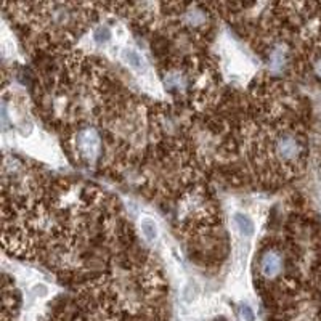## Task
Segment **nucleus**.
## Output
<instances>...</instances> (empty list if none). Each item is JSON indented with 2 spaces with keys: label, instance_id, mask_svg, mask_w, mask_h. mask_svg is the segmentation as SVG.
Listing matches in <instances>:
<instances>
[{
  "label": "nucleus",
  "instance_id": "3",
  "mask_svg": "<svg viewBox=\"0 0 321 321\" xmlns=\"http://www.w3.org/2000/svg\"><path fill=\"white\" fill-rule=\"evenodd\" d=\"M120 60L133 71L143 73L146 69V61L143 55H140V51H137L135 48H124L120 51Z\"/></svg>",
  "mask_w": 321,
  "mask_h": 321
},
{
  "label": "nucleus",
  "instance_id": "6",
  "mask_svg": "<svg viewBox=\"0 0 321 321\" xmlns=\"http://www.w3.org/2000/svg\"><path fill=\"white\" fill-rule=\"evenodd\" d=\"M92 39H93V42L98 44V45L108 44L110 40L113 39V31H111L110 26H106V24H100V26H97L95 29H93V32H92Z\"/></svg>",
  "mask_w": 321,
  "mask_h": 321
},
{
  "label": "nucleus",
  "instance_id": "8",
  "mask_svg": "<svg viewBox=\"0 0 321 321\" xmlns=\"http://www.w3.org/2000/svg\"><path fill=\"white\" fill-rule=\"evenodd\" d=\"M239 318L243 321H256V313L249 305H239Z\"/></svg>",
  "mask_w": 321,
  "mask_h": 321
},
{
  "label": "nucleus",
  "instance_id": "5",
  "mask_svg": "<svg viewBox=\"0 0 321 321\" xmlns=\"http://www.w3.org/2000/svg\"><path fill=\"white\" fill-rule=\"evenodd\" d=\"M140 230H141V235H143L146 243L153 244V243H156V241H157V238H159V226H157L156 220H153L151 217L141 219Z\"/></svg>",
  "mask_w": 321,
  "mask_h": 321
},
{
  "label": "nucleus",
  "instance_id": "1",
  "mask_svg": "<svg viewBox=\"0 0 321 321\" xmlns=\"http://www.w3.org/2000/svg\"><path fill=\"white\" fill-rule=\"evenodd\" d=\"M76 148L77 154L87 159L88 163L95 160L101 150V140L97 130L93 129H84L76 135Z\"/></svg>",
  "mask_w": 321,
  "mask_h": 321
},
{
  "label": "nucleus",
  "instance_id": "2",
  "mask_svg": "<svg viewBox=\"0 0 321 321\" xmlns=\"http://www.w3.org/2000/svg\"><path fill=\"white\" fill-rule=\"evenodd\" d=\"M260 270H262L263 276H266V278L276 276L279 273V270H281V257H279V254L275 252V251L265 252L262 256V260H260Z\"/></svg>",
  "mask_w": 321,
  "mask_h": 321
},
{
  "label": "nucleus",
  "instance_id": "4",
  "mask_svg": "<svg viewBox=\"0 0 321 321\" xmlns=\"http://www.w3.org/2000/svg\"><path fill=\"white\" fill-rule=\"evenodd\" d=\"M233 223L236 226V230L246 236V238H251L254 235V231H256V225H254L252 219L249 216H246V213L243 212H236L233 216Z\"/></svg>",
  "mask_w": 321,
  "mask_h": 321
},
{
  "label": "nucleus",
  "instance_id": "7",
  "mask_svg": "<svg viewBox=\"0 0 321 321\" xmlns=\"http://www.w3.org/2000/svg\"><path fill=\"white\" fill-rule=\"evenodd\" d=\"M198 294V284L196 283H188L183 289V300L185 302H193V299Z\"/></svg>",
  "mask_w": 321,
  "mask_h": 321
},
{
  "label": "nucleus",
  "instance_id": "9",
  "mask_svg": "<svg viewBox=\"0 0 321 321\" xmlns=\"http://www.w3.org/2000/svg\"><path fill=\"white\" fill-rule=\"evenodd\" d=\"M313 71H315V74L321 79V55L313 61Z\"/></svg>",
  "mask_w": 321,
  "mask_h": 321
}]
</instances>
